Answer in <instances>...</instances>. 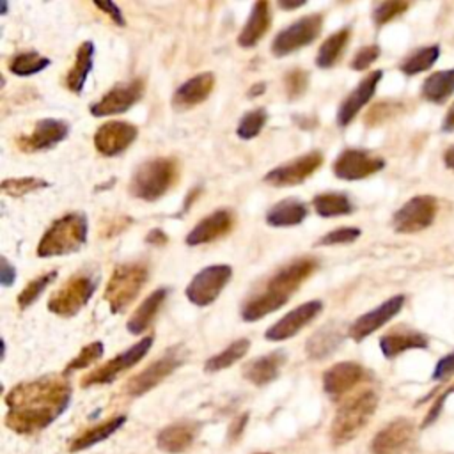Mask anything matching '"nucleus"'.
<instances>
[{
  "mask_svg": "<svg viewBox=\"0 0 454 454\" xmlns=\"http://www.w3.org/2000/svg\"><path fill=\"white\" fill-rule=\"evenodd\" d=\"M250 348V340L248 339H238L234 340L231 346H227L223 351H220L218 355L211 356L206 360L204 364V371L206 372H218L222 369L231 367L232 364H236L238 360H241L247 351Z\"/></svg>",
  "mask_w": 454,
  "mask_h": 454,
  "instance_id": "e433bc0d",
  "label": "nucleus"
},
{
  "mask_svg": "<svg viewBox=\"0 0 454 454\" xmlns=\"http://www.w3.org/2000/svg\"><path fill=\"white\" fill-rule=\"evenodd\" d=\"M168 294V289L165 287H160L156 291H153L140 305L138 309L133 312V316L128 319V332L133 333V335H140L142 332H145L151 325H153V319L156 317L161 303L165 301Z\"/></svg>",
  "mask_w": 454,
  "mask_h": 454,
  "instance_id": "c756f323",
  "label": "nucleus"
},
{
  "mask_svg": "<svg viewBox=\"0 0 454 454\" xmlns=\"http://www.w3.org/2000/svg\"><path fill=\"white\" fill-rule=\"evenodd\" d=\"M381 76H383V71H380V69L369 73L358 83V87L348 94V98L340 103V106L337 110V124L339 126H342V128L348 126L355 119V115L362 110V106H365L369 103V99L376 92V87H378Z\"/></svg>",
  "mask_w": 454,
  "mask_h": 454,
  "instance_id": "5701e85b",
  "label": "nucleus"
},
{
  "mask_svg": "<svg viewBox=\"0 0 454 454\" xmlns=\"http://www.w3.org/2000/svg\"><path fill=\"white\" fill-rule=\"evenodd\" d=\"M410 7L408 2H397V0H392V2H381L374 7L372 11V21L374 25L381 27L385 23H388L390 20L397 18L399 14H403L406 9Z\"/></svg>",
  "mask_w": 454,
  "mask_h": 454,
  "instance_id": "c03bdc74",
  "label": "nucleus"
},
{
  "mask_svg": "<svg viewBox=\"0 0 454 454\" xmlns=\"http://www.w3.org/2000/svg\"><path fill=\"white\" fill-rule=\"evenodd\" d=\"M183 360H184V353L181 346H174L172 349L163 353V356L149 364L144 371L129 378L128 383L124 385V392L131 397L144 395L145 392L160 385L167 376H170L183 364Z\"/></svg>",
  "mask_w": 454,
  "mask_h": 454,
  "instance_id": "6e6552de",
  "label": "nucleus"
},
{
  "mask_svg": "<svg viewBox=\"0 0 454 454\" xmlns=\"http://www.w3.org/2000/svg\"><path fill=\"white\" fill-rule=\"evenodd\" d=\"M415 445V426L406 417H397L376 433L371 454H408Z\"/></svg>",
  "mask_w": 454,
  "mask_h": 454,
  "instance_id": "ddd939ff",
  "label": "nucleus"
},
{
  "mask_svg": "<svg viewBox=\"0 0 454 454\" xmlns=\"http://www.w3.org/2000/svg\"><path fill=\"white\" fill-rule=\"evenodd\" d=\"M92 59H94V44L90 41L82 43L76 50L74 64H73V67L69 69V73L66 76V87L71 92L80 94L83 90L87 76L92 69Z\"/></svg>",
  "mask_w": 454,
  "mask_h": 454,
  "instance_id": "2f4dec72",
  "label": "nucleus"
},
{
  "mask_svg": "<svg viewBox=\"0 0 454 454\" xmlns=\"http://www.w3.org/2000/svg\"><path fill=\"white\" fill-rule=\"evenodd\" d=\"M232 277V268L229 264H211L200 270L186 287V298L199 307L213 303Z\"/></svg>",
  "mask_w": 454,
  "mask_h": 454,
  "instance_id": "9d476101",
  "label": "nucleus"
},
{
  "mask_svg": "<svg viewBox=\"0 0 454 454\" xmlns=\"http://www.w3.org/2000/svg\"><path fill=\"white\" fill-rule=\"evenodd\" d=\"M454 94V67L431 73L422 83L424 99L442 105Z\"/></svg>",
  "mask_w": 454,
  "mask_h": 454,
  "instance_id": "72a5a7b5",
  "label": "nucleus"
},
{
  "mask_svg": "<svg viewBox=\"0 0 454 454\" xmlns=\"http://www.w3.org/2000/svg\"><path fill=\"white\" fill-rule=\"evenodd\" d=\"M94 5H96L98 9H101V11H105V12L114 20V23H117L119 27H124V25H126V20H124V16H122L121 9L117 7V4H114V2H99V0H94Z\"/></svg>",
  "mask_w": 454,
  "mask_h": 454,
  "instance_id": "603ef678",
  "label": "nucleus"
},
{
  "mask_svg": "<svg viewBox=\"0 0 454 454\" xmlns=\"http://www.w3.org/2000/svg\"><path fill=\"white\" fill-rule=\"evenodd\" d=\"M367 371L356 362H339L323 374V388L332 397H340L349 392L360 381H364Z\"/></svg>",
  "mask_w": 454,
  "mask_h": 454,
  "instance_id": "412c9836",
  "label": "nucleus"
},
{
  "mask_svg": "<svg viewBox=\"0 0 454 454\" xmlns=\"http://www.w3.org/2000/svg\"><path fill=\"white\" fill-rule=\"evenodd\" d=\"M145 241H147V243H151V245H163V243L167 241V236L163 234V231H160V229H153V231L147 234Z\"/></svg>",
  "mask_w": 454,
  "mask_h": 454,
  "instance_id": "4d7b16f0",
  "label": "nucleus"
},
{
  "mask_svg": "<svg viewBox=\"0 0 454 454\" xmlns=\"http://www.w3.org/2000/svg\"><path fill=\"white\" fill-rule=\"evenodd\" d=\"M399 110V105L397 103H380L376 105L369 115L365 117V122L367 124H380L381 121L388 119L392 114H395Z\"/></svg>",
  "mask_w": 454,
  "mask_h": 454,
  "instance_id": "09e8293b",
  "label": "nucleus"
},
{
  "mask_svg": "<svg viewBox=\"0 0 454 454\" xmlns=\"http://www.w3.org/2000/svg\"><path fill=\"white\" fill-rule=\"evenodd\" d=\"M452 374H454V351L449 353V355H445V356H442V358L436 362V367H434L431 378H433L434 381H445V380H449Z\"/></svg>",
  "mask_w": 454,
  "mask_h": 454,
  "instance_id": "3c124183",
  "label": "nucleus"
},
{
  "mask_svg": "<svg viewBox=\"0 0 454 454\" xmlns=\"http://www.w3.org/2000/svg\"><path fill=\"white\" fill-rule=\"evenodd\" d=\"M286 360H287L286 351L277 349L273 353H268V355H262L259 358L250 360L243 367V376L250 383H254L257 387H264V385L271 383L278 376V372H280L282 365L286 364Z\"/></svg>",
  "mask_w": 454,
  "mask_h": 454,
  "instance_id": "bb28decb",
  "label": "nucleus"
},
{
  "mask_svg": "<svg viewBox=\"0 0 454 454\" xmlns=\"http://www.w3.org/2000/svg\"><path fill=\"white\" fill-rule=\"evenodd\" d=\"M385 160L364 149H344L333 161L332 168L335 177L344 181H356L380 172Z\"/></svg>",
  "mask_w": 454,
  "mask_h": 454,
  "instance_id": "4468645a",
  "label": "nucleus"
},
{
  "mask_svg": "<svg viewBox=\"0 0 454 454\" xmlns=\"http://www.w3.org/2000/svg\"><path fill=\"white\" fill-rule=\"evenodd\" d=\"M450 394H454V383L449 387V388H445L438 397H436V401L431 404V408H429V411H427V415L424 417V420H422V424H420V427H427V426H431L436 419H438V415L442 413V408H443V403L447 401V397L450 395Z\"/></svg>",
  "mask_w": 454,
  "mask_h": 454,
  "instance_id": "8fccbe9b",
  "label": "nucleus"
},
{
  "mask_svg": "<svg viewBox=\"0 0 454 454\" xmlns=\"http://www.w3.org/2000/svg\"><path fill=\"white\" fill-rule=\"evenodd\" d=\"M342 339L344 333L340 332L339 325L328 323L307 339L305 353L312 360H323L337 351V348L342 344Z\"/></svg>",
  "mask_w": 454,
  "mask_h": 454,
  "instance_id": "c85d7f7f",
  "label": "nucleus"
},
{
  "mask_svg": "<svg viewBox=\"0 0 454 454\" xmlns=\"http://www.w3.org/2000/svg\"><path fill=\"white\" fill-rule=\"evenodd\" d=\"M380 53H381V50H380L378 44L364 46V48H360V50L356 51V55L353 57V60H351L349 66H351L355 71H364V69H367L372 62L378 60Z\"/></svg>",
  "mask_w": 454,
  "mask_h": 454,
  "instance_id": "de8ad7c7",
  "label": "nucleus"
},
{
  "mask_svg": "<svg viewBox=\"0 0 454 454\" xmlns=\"http://www.w3.org/2000/svg\"><path fill=\"white\" fill-rule=\"evenodd\" d=\"M126 422V415H117V417H112L108 420H105L103 424L96 426V427H90L87 431H83L82 434H78L76 438L71 440L69 443V452H78V450H83V449H89L103 440H106L108 436H112L119 427H122Z\"/></svg>",
  "mask_w": 454,
  "mask_h": 454,
  "instance_id": "473e14b6",
  "label": "nucleus"
},
{
  "mask_svg": "<svg viewBox=\"0 0 454 454\" xmlns=\"http://www.w3.org/2000/svg\"><path fill=\"white\" fill-rule=\"evenodd\" d=\"M316 266L317 262L314 259L301 257L280 268L257 294L245 301L241 307V317L245 321H259L270 312L278 310L289 301L291 294L300 289L301 282L314 273Z\"/></svg>",
  "mask_w": 454,
  "mask_h": 454,
  "instance_id": "f03ea898",
  "label": "nucleus"
},
{
  "mask_svg": "<svg viewBox=\"0 0 454 454\" xmlns=\"http://www.w3.org/2000/svg\"><path fill=\"white\" fill-rule=\"evenodd\" d=\"M14 278H16L14 266L5 257H2V270H0V282H2V286L9 287L14 282Z\"/></svg>",
  "mask_w": 454,
  "mask_h": 454,
  "instance_id": "864d4df0",
  "label": "nucleus"
},
{
  "mask_svg": "<svg viewBox=\"0 0 454 454\" xmlns=\"http://www.w3.org/2000/svg\"><path fill=\"white\" fill-rule=\"evenodd\" d=\"M215 87V74L213 73H200L184 83H181L174 96H172V105L177 110H188L192 106L200 105L206 101V98L211 94Z\"/></svg>",
  "mask_w": 454,
  "mask_h": 454,
  "instance_id": "393cba45",
  "label": "nucleus"
},
{
  "mask_svg": "<svg viewBox=\"0 0 454 454\" xmlns=\"http://www.w3.org/2000/svg\"><path fill=\"white\" fill-rule=\"evenodd\" d=\"M307 82H309V76L303 69H293L291 73H287L286 76V90H287V96L289 99H294V98H300L305 89H307Z\"/></svg>",
  "mask_w": 454,
  "mask_h": 454,
  "instance_id": "49530a36",
  "label": "nucleus"
},
{
  "mask_svg": "<svg viewBox=\"0 0 454 454\" xmlns=\"http://www.w3.org/2000/svg\"><path fill=\"white\" fill-rule=\"evenodd\" d=\"M323 310V301L312 300L298 305L291 312H287L284 317H280L277 323H273L266 332L264 337L268 340H286L296 335L303 326H307L310 321H314Z\"/></svg>",
  "mask_w": 454,
  "mask_h": 454,
  "instance_id": "6ab92c4d",
  "label": "nucleus"
},
{
  "mask_svg": "<svg viewBox=\"0 0 454 454\" xmlns=\"http://www.w3.org/2000/svg\"><path fill=\"white\" fill-rule=\"evenodd\" d=\"M378 408V394L371 388L358 392L342 403L332 420L330 438L333 445L351 442L371 420Z\"/></svg>",
  "mask_w": 454,
  "mask_h": 454,
  "instance_id": "7ed1b4c3",
  "label": "nucleus"
},
{
  "mask_svg": "<svg viewBox=\"0 0 454 454\" xmlns=\"http://www.w3.org/2000/svg\"><path fill=\"white\" fill-rule=\"evenodd\" d=\"M138 131L133 124L124 121H110L94 133V147L103 156H117L124 153L137 138Z\"/></svg>",
  "mask_w": 454,
  "mask_h": 454,
  "instance_id": "a211bd4d",
  "label": "nucleus"
},
{
  "mask_svg": "<svg viewBox=\"0 0 454 454\" xmlns=\"http://www.w3.org/2000/svg\"><path fill=\"white\" fill-rule=\"evenodd\" d=\"M440 57V46L438 44H431V46H424L415 50L413 53H410L399 66V69L408 74H419L422 71H427L433 67V64L438 60Z\"/></svg>",
  "mask_w": 454,
  "mask_h": 454,
  "instance_id": "4c0bfd02",
  "label": "nucleus"
},
{
  "mask_svg": "<svg viewBox=\"0 0 454 454\" xmlns=\"http://www.w3.org/2000/svg\"><path fill=\"white\" fill-rule=\"evenodd\" d=\"M103 351H105V346H103L101 340H94V342L87 344V346L66 365V369H64L62 374L67 376V374H71V372H74V371H78V369H85V367L90 365L92 362L99 360L101 355H103Z\"/></svg>",
  "mask_w": 454,
  "mask_h": 454,
  "instance_id": "37998d69",
  "label": "nucleus"
},
{
  "mask_svg": "<svg viewBox=\"0 0 454 454\" xmlns=\"http://www.w3.org/2000/svg\"><path fill=\"white\" fill-rule=\"evenodd\" d=\"M323 28V16L321 14H310L303 16L298 21L291 23L287 28L280 30L273 43H271V51L275 57H284L289 55L307 44H310L317 35L321 34Z\"/></svg>",
  "mask_w": 454,
  "mask_h": 454,
  "instance_id": "9b49d317",
  "label": "nucleus"
},
{
  "mask_svg": "<svg viewBox=\"0 0 454 454\" xmlns=\"http://www.w3.org/2000/svg\"><path fill=\"white\" fill-rule=\"evenodd\" d=\"M199 433V424L193 420H179L163 427L156 436V445L163 452L177 454L186 450Z\"/></svg>",
  "mask_w": 454,
  "mask_h": 454,
  "instance_id": "a878e982",
  "label": "nucleus"
},
{
  "mask_svg": "<svg viewBox=\"0 0 454 454\" xmlns=\"http://www.w3.org/2000/svg\"><path fill=\"white\" fill-rule=\"evenodd\" d=\"M404 305V294H395L392 298H388L387 301H383L381 305H378L376 309L362 314L360 317H356L349 328H348V335L360 342L364 340L367 335L374 333L378 328H381L383 325H387L392 317H395L399 314V310Z\"/></svg>",
  "mask_w": 454,
  "mask_h": 454,
  "instance_id": "f3484780",
  "label": "nucleus"
},
{
  "mask_svg": "<svg viewBox=\"0 0 454 454\" xmlns=\"http://www.w3.org/2000/svg\"><path fill=\"white\" fill-rule=\"evenodd\" d=\"M442 131L443 133H452L454 131V103L449 106L443 121H442Z\"/></svg>",
  "mask_w": 454,
  "mask_h": 454,
  "instance_id": "6e6d98bb",
  "label": "nucleus"
},
{
  "mask_svg": "<svg viewBox=\"0 0 454 454\" xmlns=\"http://www.w3.org/2000/svg\"><path fill=\"white\" fill-rule=\"evenodd\" d=\"M55 278H57V271L51 270V271H48V273H44V275H39V277L34 278L32 282H28V284L23 287V291L18 294V305H20V309H27L28 305H32V303L41 296V293H43Z\"/></svg>",
  "mask_w": 454,
  "mask_h": 454,
  "instance_id": "a19ab883",
  "label": "nucleus"
},
{
  "mask_svg": "<svg viewBox=\"0 0 454 454\" xmlns=\"http://www.w3.org/2000/svg\"><path fill=\"white\" fill-rule=\"evenodd\" d=\"M349 35H351V30L346 27V28L337 30V32L332 34L330 37H326V41H325V43L319 46V50H317L316 64H317L321 69H328V67L335 66L337 60L340 59L342 51L346 50L348 43H349Z\"/></svg>",
  "mask_w": 454,
  "mask_h": 454,
  "instance_id": "c9c22d12",
  "label": "nucleus"
},
{
  "mask_svg": "<svg viewBox=\"0 0 454 454\" xmlns=\"http://www.w3.org/2000/svg\"><path fill=\"white\" fill-rule=\"evenodd\" d=\"M301 5H305V0H301V2H278V7L280 9H298V7H301Z\"/></svg>",
  "mask_w": 454,
  "mask_h": 454,
  "instance_id": "052dcab7",
  "label": "nucleus"
},
{
  "mask_svg": "<svg viewBox=\"0 0 454 454\" xmlns=\"http://www.w3.org/2000/svg\"><path fill=\"white\" fill-rule=\"evenodd\" d=\"M71 394V385L60 376L18 383L4 397L7 404L5 426L18 434H34L67 410Z\"/></svg>",
  "mask_w": 454,
  "mask_h": 454,
  "instance_id": "f257e3e1",
  "label": "nucleus"
},
{
  "mask_svg": "<svg viewBox=\"0 0 454 454\" xmlns=\"http://www.w3.org/2000/svg\"><path fill=\"white\" fill-rule=\"evenodd\" d=\"M358 236H360V229L358 227H340V229H335V231L325 234L323 238H319L316 247L346 245V243H353Z\"/></svg>",
  "mask_w": 454,
  "mask_h": 454,
  "instance_id": "a18cd8bd",
  "label": "nucleus"
},
{
  "mask_svg": "<svg viewBox=\"0 0 454 454\" xmlns=\"http://www.w3.org/2000/svg\"><path fill=\"white\" fill-rule=\"evenodd\" d=\"M98 287V277L90 271H78L76 275L69 277L60 289H57L50 300L48 309L64 317H71L80 312L82 307L87 305L90 296Z\"/></svg>",
  "mask_w": 454,
  "mask_h": 454,
  "instance_id": "0eeeda50",
  "label": "nucleus"
},
{
  "mask_svg": "<svg viewBox=\"0 0 454 454\" xmlns=\"http://www.w3.org/2000/svg\"><path fill=\"white\" fill-rule=\"evenodd\" d=\"M438 200L433 195H415L394 213L392 227L403 234L424 231L434 222Z\"/></svg>",
  "mask_w": 454,
  "mask_h": 454,
  "instance_id": "1a4fd4ad",
  "label": "nucleus"
},
{
  "mask_svg": "<svg viewBox=\"0 0 454 454\" xmlns=\"http://www.w3.org/2000/svg\"><path fill=\"white\" fill-rule=\"evenodd\" d=\"M149 270L142 262H126L119 264L105 287V300L110 305L114 314H121L128 309V305L138 296L144 284L147 282Z\"/></svg>",
  "mask_w": 454,
  "mask_h": 454,
  "instance_id": "423d86ee",
  "label": "nucleus"
},
{
  "mask_svg": "<svg viewBox=\"0 0 454 454\" xmlns=\"http://www.w3.org/2000/svg\"><path fill=\"white\" fill-rule=\"evenodd\" d=\"M247 420H248V413H243V415H239V417H236V419L232 420V424H231V427H229V438H231V442H234V440H238V438L241 436V433H243V429H245V426H247Z\"/></svg>",
  "mask_w": 454,
  "mask_h": 454,
  "instance_id": "5fc2aeb1",
  "label": "nucleus"
},
{
  "mask_svg": "<svg viewBox=\"0 0 454 454\" xmlns=\"http://www.w3.org/2000/svg\"><path fill=\"white\" fill-rule=\"evenodd\" d=\"M427 346V335L406 326H397L380 339V349L385 358H395L408 349H426Z\"/></svg>",
  "mask_w": 454,
  "mask_h": 454,
  "instance_id": "b1692460",
  "label": "nucleus"
},
{
  "mask_svg": "<svg viewBox=\"0 0 454 454\" xmlns=\"http://www.w3.org/2000/svg\"><path fill=\"white\" fill-rule=\"evenodd\" d=\"M153 335L142 337V340H138L137 344H133L129 349L119 353L115 358L108 360L106 364H103L101 367L94 369L92 372H89L87 376L82 378V387H92V385H106L112 383L119 374H122L124 371H128L129 367H133L135 364H138L147 351L153 346Z\"/></svg>",
  "mask_w": 454,
  "mask_h": 454,
  "instance_id": "f8f14e48",
  "label": "nucleus"
},
{
  "mask_svg": "<svg viewBox=\"0 0 454 454\" xmlns=\"http://www.w3.org/2000/svg\"><path fill=\"white\" fill-rule=\"evenodd\" d=\"M270 25H271L270 4L266 0H261V2L254 4L247 23H245V27L241 28V32L238 35V44L241 48L255 46L262 39V35L268 32Z\"/></svg>",
  "mask_w": 454,
  "mask_h": 454,
  "instance_id": "cd10ccee",
  "label": "nucleus"
},
{
  "mask_svg": "<svg viewBox=\"0 0 454 454\" xmlns=\"http://www.w3.org/2000/svg\"><path fill=\"white\" fill-rule=\"evenodd\" d=\"M443 163L447 168L454 170V145H450L445 153H443Z\"/></svg>",
  "mask_w": 454,
  "mask_h": 454,
  "instance_id": "13d9d810",
  "label": "nucleus"
},
{
  "mask_svg": "<svg viewBox=\"0 0 454 454\" xmlns=\"http://www.w3.org/2000/svg\"><path fill=\"white\" fill-rule=\"evenodd\" d=\"M69 133L67 122L60 119H43L37 121L34 131L30 135H23L18 138V147L23 153H37L46 151L60 144Z\"/></svg>",
  "mask_w": 454,
  "mask_h": 454,
  "instance_id": "aec40b11",
  "label": "nucleus"
},
{
  "mask_svg": "<svg viewBox=\"0 0 454 454\" xmlns=\"http://www.w3.org/2000/svg\"><path fill=\"white\" fill-rule=\"evenodd\" d=\"M89 223L83 213H67L55 220L37 243L39 257H55L76 252L87 241Z\"/></svg>",
  "mask_w": 454,
  "mask_h": 454,
  "instance_id": "20e7f679",
  "label": "nucleus"
},
{
  "mask_svg": "<svg viewBox=\"0 0 454 454\" xmlns=\"http://www.w3.org/2000/svg\"><path fill=\"white\" fill-rule=\"evenodd\" d=\"M50 66V59L37 51H21L9 60V69L16 76H30Z\"/></svg>",
  "mask_w": 454,
  "mask_h": 454,
  "instance_id": "58836bf2",
  "label": "nucleus"
},
{
  "mask_svg": "<svg viewBox=\"0 0 454 454\" xmlns=\"http://www.w3.org/2000/svg\"><path fill=\"white\" fill-rule=\"evenodd\" d=\"M257 454H270V452H257Z\"/></svg>",
  "mask_w": 454,
  "mask_h": 454,
  "instance_id": "e2e57ef3",
  "label": "nucleus"
},
{
  "mask_svg": "<svg viewBox=\"0 0 454 454\" xmlns=\"http://www.w3.org/2000/svg\"><path fill=\"white\" fill-rule=\"evenodd\" d=\"M312 206L316 213L323 218H333V216H344L353 213V202L346 193L339 192H328L319 193L312 199Z\"/></svg>",
  "mask_w": 454,
  "mask_h": 454,
  "instance_id": "f704fd0d",
  "label": "nucleus"
},
{
  "mask_svg": "<svg viewBox=\"0 0 454 454\" xmlns=\"http://www.w3.org/2000/svg\"><path fill=\"white\" fill-rule=\"evenodd\" d=\"M144 90H145V85L142 78H133L131 82L117 83L99 101L90 105V114L94 117L122 114L142 99Z\"/></svg>",
  "mask_w": 454,
  "mask_h": 454,
  "instance_id": "2eb2a0df",
  "label": "nucleus"
},
{
  "mask_svg": "<svg viewBox=\"0 0 454 454\" xmlns=\"http://www.w3.org/2000/svg\"><path fill=\"white\" fill-rule=\"evenodd\" d=\"M234 225V215L231 209H216L206 218H202L186 236V245L197 247L204 243H211L227 232H231Z\"/></svg>",
  "mask_w": 454,
  "mask_h": 454,
  "instance_id": "4be33fe9",
  "label": "nucleus"
},
{
  "mask_svg": "<svg viewBox=\"0 0 454 454\" xmlns=\"http://www.w3.org/2000/svg\"><path fill=\"white\" fill-rule=\"evenodd\" d=\"M323 163V153L321 151H310L301 154L300 158H294L284 165H278L271 168L264 181L271 186L282 188V186H294L303 183L309 176H312Z\"/></svg>",
  "mask_w": 454,
  "mask_h": 454,
  "instance_id": "dca6fc26",
  "label": "nucleus"
},
{
  "mask_svg": "<svg viewBox=\"0 0 454 454\" xmlns=\"http://www.w3.org/2000/svg\"><path fill=\"white\" fill-rule=\"evenodd\" d=\"M7 12V2H2V14Z\"/></svg>",
  "mask_w": 454,
  "mask_h": 454,
  "instance_id": "680f3d73",
  "label": "nucleus"
},
{
  "mask_svg": "<svg viewBox=\"0 0 454 454\" xmlns=\"http://www.w3.org/2000/svg\"><path fill=\"white\" fill-rule=\"evenodd\" d=\"M48 183L39 177H14L2 181V192L11 197H23L39 188H46Z\"/></svg>",
  "mask_w": 454,
  "mask_h": 454,
  "instance_id": "79ce46f5",
  "label": "nucleus"
},
{
  "mask_svg": "<svg viewBox=\"0 0 454 454\" xmlns=\"http://www.w3.org/2000/svg\"><path fill=\"white\" fill-rule=\"evenodd\" d=\"M264 89H266L264 82H261V83H254V85L250 87V90H248V96H250V98H252V96H259V94H262V92H264Z\"/></svg>",
  "mask_w": 454,
  "mask_h": 454,
  "instance_id": "bf43d9fd",
  "label": "nucleus"
},
{
  "mask_svg": "<svg viewBox=\"0 0 454 454\" xmlns=\"http://www.w3.org/2000/svg\"><path fill=\"white\" fill-rule=\"evenodd\" d=\"M177 165L170 158H154L142 163L131 177L129 192L133 197L153 202L163 197L176 183Z\"/></svg>",
  "mask_w": 454,
  "mask_h": 454,
  "instance_id": "39448f33",
  "label": "nucleus"
},
{
  "mask_svg": "<svg viewBox=\"0 0 454 454\" xmlns=\"http://www.w3.org/2000/svg\"><path fill=\"white\" fill-rule=\"evenodd\" d=\"M307 216V206L296 199H284L271 206L266 213V223L271 227L298 225Z\"/></svg>",
  "mask_w": 454,
  "mask_h": 454,
  "instance_id": "7c9ffc66",
  "label": "nucleus"
},
{
  "mask_svg": "<svg viewBox=\"0 0 454 454\" xmlns=\"http://www.w3.org/2000/svg\"><path fill=\"white\" fill-rule=\"evenodd\" d=\"M266 121H268L266 108L259 106V108H255V110H250V112H247V114L243 115V119L239 121L236 133H238L239 138L250 140V138H254V137H257V135L261 133V129L264 128Z\"/></svg>",
  "mask_w": 454,
  "mask_h": 454,
  "instance_id": "ea45409f",
  "label": "nucleus"
}]
</instances>
